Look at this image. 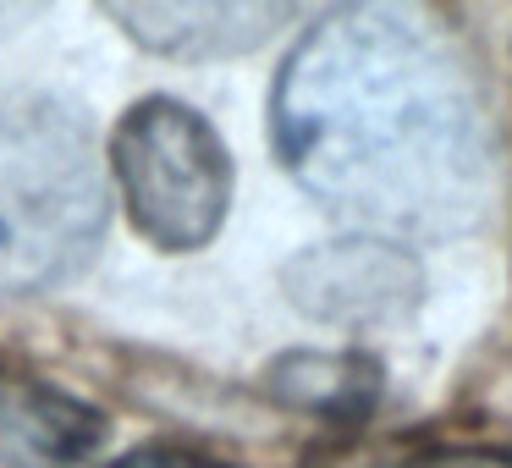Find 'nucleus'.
<instances>
[{
	"mask_svg": "<svg viewBox=\"0 0 512 468\" xmlns=\"http://www.w3.org/2000/svg\"><path fill=\"white\" fill-rule=\"evenodd\" d=\"M287 171L375 237H457L485 221L496 160L474 83L386 6L325 17L270 100Z\"/></svg>",
	"mask_w": 512,
	"mask_h": 468,
	"instance_id": "obj_1",
	"label": "nucleus"
},
{
	"mask_svg": "<svg viewBox=\"0 0 512 468\" xmlns=\"http://www.w3.org/2000/svg\"><path fill=\"white\" fill-rule=\"evenodd\" d=\"M105 226L89 116L56 94L0 100V292L72 276Z\"/></svg>",
	"mask_w": 512,
	"mask_h": 468,
	"instance_id": "obj_2",
	"label": "nucleus"
},
{
	"mask_svg": "<svg viewBox=\"0 0 512 468\" xmlns=\"http://www.w3.org/2000/svg\"><path fill=\"white\" fill-rule=\"evenodd\" d=\"M111 166L133 226L171 254L204 248L232 210V155L215 127L182 100L133 105L116 127Z\"/></svg>",
	"mask_w": 512,
	"mask_h": 468,
	"instance_id": "obj_3",
	"label": "nucleus"
},
{
	"mask_svg": "<svg viewBox=\"0 0 512 468\" xmlns=\"http://www.w3.org/2000/svg\"><path fill=\"white\" fill-rule=\"evenodd\" d=\"M287 292L325 325H402L424 298V276L402 243L364 232L309 248L287 270Z\"/></svg>",
	"mask_w": 512,
	"mask_h": 468,
	"instance_id": "obj_4",
	"label": "nucleus"
},
{
	"mask_svg": "<svg viewBox=\"0 0 512 468\" xmlns=\"http://www.w3.org/2000/svg\"><path fill=\"white\" fill-rule=\"evenodd\" d=\"M133 45L166 61L248 56L281 34L292 0H100Z\"/></svg>",
	"mask_w": 512,
	"mask_h": 468,
	"instance_id": "obj_5",
	"label": "nucleus"
},
{
	"mask_svg": "<svg viewBox=\"0 0 512 468\" xmlns=\"http://www.w3.org/2000/svg\"><path fill=\"white\" fill-rule=\"evenodd\" d=\"M105 419L72 391L0 369V468H94Z\"/></svg>",
	"mask_w": 512,
	"mask_h": 468,
	"instance_id": "obj_6",
	"label": "nucleus"
},
{
	"mask_svg": "<svg viewBox=\"0 0 512 468\" xmlns=\"http://www.w3.org/2000/svg\"><path fill=\"white\" fill-rule=\"evenodd\" d=\"M270 391L325 419H358L380 397V364L358 353H292L270 369Z\"/></svg>",
	"mask_w": 512,
	"mask_h": 468,
	"instance_id": "obj_7",
	"label": "nucleus"
},
{
	"mask_svg": "<svg viewBox=\"0 0 512 468\" xmlns=\"http://www.w3.org/2000/svg\"><path fill=\"white\" fill-rule=\"evenodd\" d=\"M408 468H512V452H496V446H441V452L413 457Z\"/></svg>",
	"mask_w": 512,
	"mask_h": 468,
	"instance_id": "obj_8",
	"label": "nucleus"
},
{
	"mask_svg": "<svg viewBox=\"0 0 512 468\" xmlns=\"http://www.w3.org/2000/svg\"><path fill=\"white\" fill-rule=\"evenodd\" d=\"M116 468H226V463H210L199 452H177V446H149V452L122 457Z\"/></svg>",
	"mask_w": 512,
	"mask_h": 468,
	"instance_id": "obj_9",
	"label": "nucleus"
},
{
	"mask_svg": "<svg viewBox=\"0 0 512 468\" xmlns=\"http://www.w3.org/2000/svg\"><path fill=\"white\" fill-rule=\"evenodd\" d=\"M303 468H408V463L380 457V452H358V446H331V452H314Z\"/></svg>",
	"mask_w": 512,
	"mask_h": 468,
	"instance_id": "obj_10",
	"label": "nucleus"
}]
</instances>
